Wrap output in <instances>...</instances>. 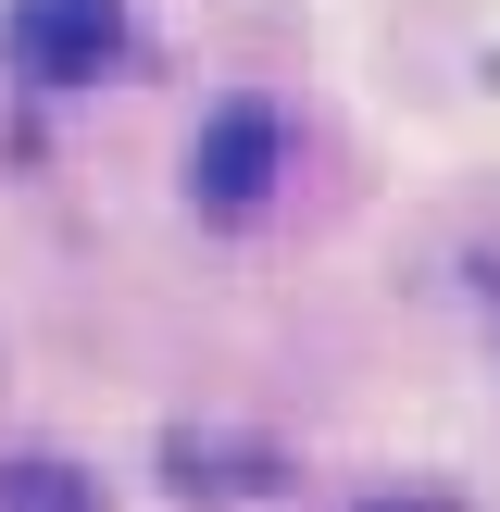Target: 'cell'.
Returning <instances> with one entry per match:
<instances>
[{
    "mask_svg": "<svg viewBox=\"0 0 500 512\" xmlns=\"http://www.w3.org/2000/svg\"><path fill=\"white\" fill-rule=\"evenodd\" d=\"M0 38H13V63L38 75V88H88L125 50V0H13Z\"/></svg>",
    "mask_w": 500,
    "mask_h": 512,
    "instance_id": "obj_2",
    "label": "cell"
},
{
    "mask_svg": "<svg viewBox=\"0 0 500 512\" xmlns=\"http://www.w3.org/2000/svg\"><path fill=\"white\" fill-rule=\"evenodd\" d=\"M0 512H100V500H88V475H63V463H0Z\"/></svg>",
    "mask_w": 500,
    "mask_h": 512,
    "instance_id": "obj_3",
    "label": "cell"
},
{
    "mask_svg": "<svg viewBox=\"0 0 500 512\" xmlns=\"http://www.w3.org/2000/svg\"><path fill=\"white\" fill-rule=\"evenodd\" d=\"M275 175H288V125H275V100H225V113L188 138V200H200V213H263Z\"/></svg>",
    "mask_w": 500,
    "mask_h": 512,
    "instance_id": "obj_1",
    "label": "cell"
}]
</instances>
